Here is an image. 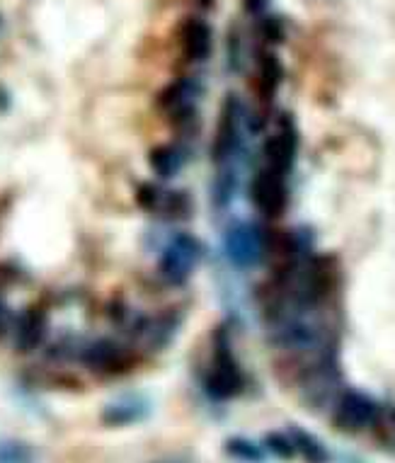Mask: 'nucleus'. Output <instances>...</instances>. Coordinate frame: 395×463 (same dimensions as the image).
Instances as JSON below:
<instances>
[{
    "mask_svg": "<svg viewBox=\"0 0 395 463\" xmlns=\"http://www.w3.org/2000/svg\"><path fill=\"white\" fill-rule=\"evenodd\" d=\"M0 463H30V449L23 444H0Z\"/></svg>",
    "mask_w": 395,
    "mask_h": 463,
    "instance_id": "aec40b11",
    "label": "nucleus"
},
{
    "mask_svg": "<svg viewBox=\"0 0 395 463\" xmlns=\"http://www.w3.org/2000/svg\"><path fill=\"white\" fill-rule=\"evenodd\" d=\"M240 119H243V107L236 95H229L221 105V117L216 124V138H213V160L216 165L226 167L230 158L236 156L240 144Z\"/></svg>",
    "mask_w": 395,
    "mask_h": 463,
    "instance_id": "7ed1b4c3",
    "label": "nucleus"
},
{
    "mask_svg": "<svg viewBox=\"0 0 395 463\" xmlns=\"http://www.w3.org/2000/svg\"><path fill=\"white\" fill-rule=\"evenodd\" d=\"M10 326V311H8V306H5V301L0 298V335L5 333Z\"/></svg>",
    "mask_w": 395,
    "mask_h": 463,
    "instance_id": "4be33fe9",
    "label": "nucleus"
},
{
    "mask_svg": "<svg viewBox=\"0 0 395 463\" xmlns=\"http://www.w3.org/2000/svg\"><path fill=\"white\" fill-rule=\"evenodd\" d=\"M259 37L265 39L267 44H281L287 39L284 20L277 15H259Z\"/></svg>",
    "mask_w": 395,
    "mask_h": 463,
    "instance_id": "dca6fc26",
    "label": "nucleus"
},
{
    "mask_svg": "<svg viewBox=\"0 0 395 463\" xmlns=\"http://www.w3.org/2000/svg\"><path fill=\"white\" fill-rule=\"evenodd\" d=\"M199 95L197 83L192 78H183L175 80L173 85H167L165 90L160 92V107L165 112L175 114V119H184L194 114V99Z\"/></svg>",
    "mask_w": 395,
    "mask_h": 463,
    "instance_id": "1a4fd4ad",
    "label": "nucleus"
},
{
    "mask_svg": "<svg viewBox=\"0 0 395 463\" xmlns=\"http://www.w3.org/2000/svg\"><path fill=\"white\" fill-rule=\"evenodd\" d=\"M190 3L199 10H212L216 5V0H190Z\"/></svg>",
    "mask_w": 395,
    "mask_h": 463,
    "instance_id": "5701e85b",
    "label": "nucleus"
},
{
    "mask_svg": "<svg viewBox=\"0 0 395 463\" xmlns=\"http://www.w3.org/2000/svg\"><path fill=\"white\" fill-rule=\"evenodd\" d=\"M138 206L141 209H146V212H155V209H160V202H163V192L155 187V184H141L138 187Z\"/></svg>",
    "mask_w": 395,
    "mask_h": 463,
    "instance_id": "a211bd4d",
    "label": "nucleus"
},
{
    "mask_svg": "<svg viewBox=\"0 0 395 463\" xmlns=\"http://www.w3.org/2000/svg\"><path fill=\"white\" fill-rule=\"evenodd\" d=\"M291 441H294V449L306 456V461L327 463L325 447H323V444H320V441L315 439L313 434H308V432H304V430L294 427V430H291Z\"/></svg>",
    "mask_w": 395,
    "mask_h": 463,
    "instance_id": "4468645a",
    "label": "nucleus"
},
{
    "mask_svg": "<svg viewBox=\"0 0 395 463\" xmlns=\"http://www.w3.org/2000/svg\"><path fill=\"white\" fill-rule=\"evenodd\" d=\"M80 362L95 372H109L124 364V350L112 340H95L80 350Z\"/></svg>",
    "mask_w": 395,
    "mask_h": 463,
    "instance_id": "9d476101",
    "label": "nucleus"
},
{
    "mask_svg": "<svg viewBox=\"0 0 395 463\" xmlns=\"http://www.w3.org/2000/svg\"><path fill=\"white\" fill-rule=\"evenodd\" d=\"M296 131H294V124L287 119V122H281V129L274 134L269 141H267L265 146V153H267V163L272 167V170H277V173H281V175H287L291 170V165H294V160H296Z\"/></svg>",
    "mask_w": 395,
    "mask_h": 463,
    "instance_id": "6e6552de",
    "label": "nucleus"
},
{
    "mask_svg": "<svg viewBox=\"0 0 395 463\" xmlns=\"http://www.w3.org/2000/svg\"><path fill=\"white\" fill-rule=\"evenodd\" d=\"M229 454H233L236 458H240V461H248V463L262 461V451H259L255 444H250V441H245V439H230Z\"/></svg>",
    "mask_w": 395,
    "mask_h": 463,
    "instance_id": "f3484780",
    "label": "nucleus"
},
{
    "mask_svg": "<svg viewBox=\"0 0 395 463\" xmlns=\"http://www.w3.org/2000/svg\"><path fill=\"white\" fill-rule=\"evenodd\" d=\"M151 160L153 173L160 177V180H170V177H175L180 170H183V151L177 148V146H155L148 156Z\"/></svg>",
    "mask_w": 395,
    "mask_h": 463,
    "instance_id": "ddd939ff",
    "label": "nucleus"
},
{
    "mask_svg": "<svg viewBox=\"0 0 395 463\" xmlns=\"http://www.w3.org/2000/svg\"><path fill=\"white\" fill-rule=\"evenodd\" d=\"M46 333V316L37 308H30L24 311L17 320V330H15V345L20 352H32L37 350L39 342L44 340Z\"/></svg>",
    "mask_w": 395,
    "mask_h": 463,
    "instance_id": "9b49d317",
    "label": "nucleus"
},
{
    "mask_svg": "<svg viewBox=\"0 0 395 463\" xmlns=\"http://www.w3.org/2000/svg\"><path fill=\"white\" fill-rule=\"evenodd\" d=\"M252 202L269 219L281 216L284 209H287V184H284V175L272 170V167L259 170L255 183H252Z\"/></svg>",
    "mask_w": 395,
    "mask_h": 463,
    "instance_id": "20e7f679",
    "label": "nucleus"
},
{
    "mask_svg": "<svg viewBox=\"0 0 395 463\" xmlns=\"http://www.w3.org/2000/svg\"><path fill=\"white\" fill-rule=\"evenodd\" d=\"M243 388V373L238 369V362L230 350V342L226 330L216 333L213 340V364L206 379V391L216 398H233Z\"/></svg>",
    "mask_w": 395,
    "mask_h": 463,
    "instance_id": "f03ea898",
    "label": "nucleus"
},
{
    "mask_svg": "<svg viewBox=\"0 0 395 463\" xmlns=\"http://www.w3.org/2000/svg\"><path fill=\"white\" fill-rule=\"evenodd\" d=\"M267 449L277 454L279 458H291V456L296 454V449H294V441L291 437H284V434H267Z\"/></svg>",
    "mask_w": 395,
    "mask_h": 463,
    "instance_id": "6ab92c4d",
    "label": "nucleus"
},
{
    "mask_svg": "<svg viewBox=\"0 0 395 463\" xmlns=\"http://www.w3.org/2000/svg\"><path fill=\"white\" fill-rule=\"evenodd\" d=\"M259 73H258V83H259V95L262 99H272L277 95L281 85V78H284V71H281V63L277 59L274 52H262L259 53Z\"/></svg>",
    "mask_w": 395,
    "mask_h": 463,
    "instance_id": "f8f14e48",
    "label": "nucleus"
},
{
    "mask_svg": "<svg viewBox=\"0 0 395 463\" xmlns=\"http://www.w3.org/2000/svg\"><path fill=\"white\" fill-rule=\"evenodd\" d=\"M393 422H395V412H393Z\"/></svg>",
    "mask_w": 395,
    "mask_h": 463,
    "instance_id": "b1692460",
    "label": "nucleus"
},
{
    "mask_svg": "<svg viewBox=\"0 0 395 463\" xmlns=\"http://www.w3.org/2000/svg\"><path fill=\"white\" fill-rule=\"evenodd\" d=\"M267 5H269V0H243V8L255 17L265 15Z\"/></svg>",
    "mask_w": 395,
    "mask_h": 463,
    "instance_id": "412c9836",
    "label": "nucleus"
},
{
    "mask_svg": "<svg viewBox=\"0 0 395 463\" xmlns=\"http://www.w3.org/2000/svg\"><path fill=\"white\" fill-rule=\"evenodd\" d=\"M177 42L183 49L184 59L194 63L209 61L213 49V30L212 24L202 17H184L177 30Z\"/></svg>",
    "mask_w": 395,
    "mask_h": 463,
    "instance_id": "423d86ee",
    "label": "nucleus"
},
{
    "mask_svg": "<svg viewBox=\"0 0 395 463\" xmlns=\"http://www.w3.org/2000/svg\"><path fill=\"white\" fill-rule=\"evenodd\" d=\"M199 260H202V243L190 233H177L165 245V250L160 252L158 272L167 284L180 287L190 279Z\"/></svg>",
    "mask_w": 395,
    "mask_h": 463,
    "instance_id": "f257e3e1",
    "label": "nucleus"
},
{
    "mask_svg": "<svg viewBox=\"0 0 395 463\" xmlns=\"http://www.w3.org/2000/svg\"><path fill=\"white\" fill-rule=\"evenodd\" d=\"M379 418V408L369 395L362 393H344L337 402V411H334V425L344 430V432H359L373 425Z\"/></svg>",
    "mask_w": 395,
    "mask_h": 463,
    "instance_id": "39448f33",
    "label": "nucleus"
},
{
    "mask_svg": "<svg viewBox=\"0 0 395 463\" xmlns=\"http://www.w3.org/2000/svg\"><path fill=\"white\" fill-rule=\"evenodd\" d=\"M226 252L233 265L252 267L262 258V236L250 223H236L226 233Z\"/></svg>",
    "mask_w": 395,
    "mask_h": 463,
    "instance_id": "0eeeda50",
    "label": "nucleus"
},
{
    "mask_svg": "<svg viewBox=\"0 0 395 463\" xmlns=\"http://www.w3.org/2000/svg\"><path fill=\"white\" fill-rule=\"evenodd\" d=\"M144 412H146L144 402L129 398V401L109 405V411H107L105 418L109 420L112 425H129V422H136V420L144 418Z\"/></svg>",
    "mask_w": 395,
    "mask_h": 463,
    "instance_id": "2eb2a0df",
    "label": "nucleus"
}]
</instances>
